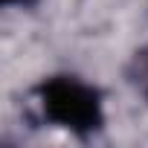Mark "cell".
<instances>
[{
    "instance_id": "obj_3",
    "label": "cell",
    "mask_w": 148,
    "mask_h": 148,
    "mask_svg": "<svg viewBox=\"0 0 148 148\" xmlns=\"http://www.w3.org/2000/svg\"><path fill=\"white\" fill-rule=\"evenodd\" d=\"M6 6H15V3H26V0H3Z\"/></svg>"
},
{
    "instance_id": "obj_1",
    "label": "cell",
    "mask_w": 148,
    "mask_h": 148,
    "mask_svg": "<svg viewBox=\"0 0 148 148\" xmlns=\"http://www.w3.org/2000/svg\"><path fill=\"white\" fill-rule=\"evenodd\" d=\"M44 116L70 134H96L105 125V105L93 84L76 76H49L35 87Z\"/></svg>"
},
{
    "instance_id": "obj_2",
    "label": "cell",
    "mask_w": 148,
    "mask_h": 148,
    "mask_svg": "<svg viewBox=\"0 0 148 148\" xmlns=\"http://www.w3.org/2000/svg\"><path fill=\"white\" fill-rule=\"evenodd\" d=\"M128 76H131V84L136 87V93L148 102V47H142V49L134 52L131 67H128Z\"/></svg>"
}]
</instances>
